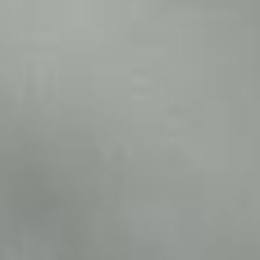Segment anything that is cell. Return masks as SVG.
<instances>
[{
    "mask_svg": "<svg viewBox=\"0 0 260 260\" xmlns=\"http://www.w3.org/2000/svg\"><path fill=\"white\" fill-rule=\"evenodd\" d=\"M165 9H169V5H165ZM169 14H174V9H169ZM174 23H178V18H174ZM178 27H183V23H178ZM183 37H187V32H183ZM187 46H192V41H187Z\"/></svg>",
    "mask_w": 260,
    "mask_h": 260,
    "instance_id": "1",
    "label": "cell"
}]
</instances>
